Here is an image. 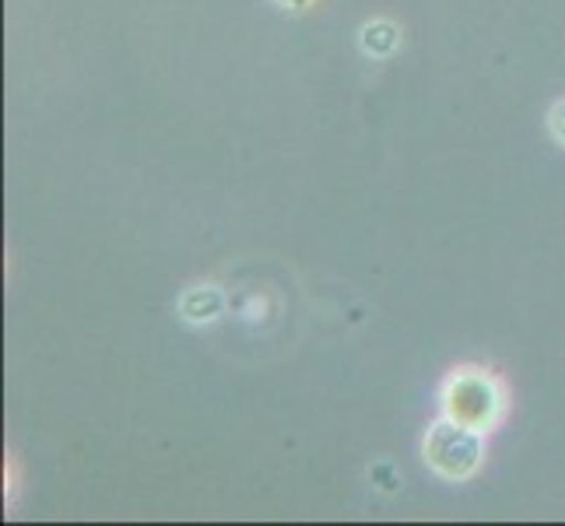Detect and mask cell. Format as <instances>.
<instances>
[{
  "label": "cell",
  "instance_id": "6da1fadb",
  "mask_svg": "<svg viewBox=\"0 0 565 526\" xmlns=\"http://www.w3.org/2000/svg\"><path fill=\"white\" fill-rule=\"evenodd\" d=\"M436 404L443 418L475 428L481 436H492L510 418V386L492 368L467 362L454 365L439 379Z\"/></svg>",
  "mask_w": 565,
  "mask_h": 526
},
{
  "label": "cell",
  "instance_id": "7a4b0ae2",
  "mask_svg": "<svg viewBox=\"0 0 565 526\" xmlns=\"http://www.w3.org/2000/svg\"><path fill=\"white\" fill-rule=\"evenodd\" d=\"M484 439L489 436L439 415L422 436V463L428 466V474H436L439 481L463 484L478 477V471L484 466V457H489Z\"/></svg>",
  "mask_w": 565,
  "mask_h": 526
},
{
  "label": "cell",
  "instance_id": "3957f363",
  "mask_svg": "<svg viewBox=\"0 0 565 526\" xmlns=\"http://www.w3.org/2000/svg\"><path fill=\"white\" fill-rule=\"evenodd\" d=\"M177 313L186 326H211L228 313V296L218 285H190L177 299Z\"/></svg>",
  "mask_w": 565,
  "mask_h": 526
},
{
  "label": "cell",
  "instance_id": "277c9868",
  "mask_svg": "<svg viewBox=\"0 0 565 526\" xmlns=\"http://www.w3.org/2000/svg\"><path fill=\"white\" fill-rule=\"evenodd\" d=\"M404 43V32L397 22H390V18H373V22H365L359 29V50L369 56V61H390Z\"/></svg>",
  "mask_w": 565,
  "mask_h": 526
},
{
  "label": "cell",
  "instance_id": "5b68a950",
  "mask_svg": "<svg viewBox=\"0 0 565 526\" xmlns=\"http://www.w3.org/2000/svg\"><path fill=\"white\" fill-rule=\"evenodd\" d=\"M544 127H548L552 141L565 151V99H558V103L548 106V116H544Z\"/></svg>",
  "mask_w": 565,
  "mask_h": 526
},
{
  "label": "cell",
  "instance_id": "8992f818",
  "mask_svg": "<svg viewBox=\"0 0 565 526\" xmlns=\"http://www.w3.org/2000/svg\"><path fill=\"white\" fill-rule=\"evenodd\" d=\"M270 4H278V8H285V11H306L313 0H270Z\"/></svg>",
  "mask_w": 565,
  "mask_h": 526
}]
</instances>
